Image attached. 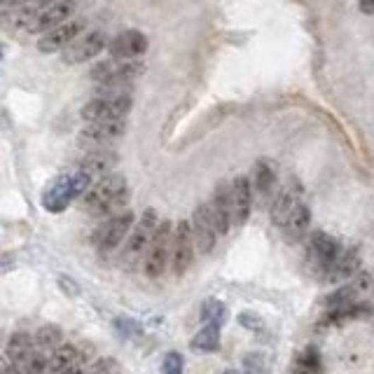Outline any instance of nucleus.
<instances>
[{
    "instance_id": "nucleus-28",
    "label": "nucleus",
    "mask_w": 374,
    "mask_h": 374,
    "mask_svg": "<svg viewBox=\"0 0 374 374\" xmlns=\"http://www.w3.org/2000/svg\"><path fill=\"white\" fill-rule=\"evenodd\" d=\"M30 21H33V7L30 10H7L0 14V26L7 30H21V33H30Z\"/></svg>"
},
{
    "instance_id": "nucleus-21",
    "label": "nucleus",
    "mask_w": 374,
    "mask_h": 374,
    "mask_svg": "<svg viewBox=\"0 0 374 374\" xmlns=\"http://www.w3.org/2000/svg\"><path fill=\"white\" fill-rule=\"evenodd\" d=\"M115 166H117L115 152L112 150H94V152H87L78 169L85 171L89 178L94 180V178H105V175H110Z\"/></svg>"
},
{
    "instance_id": "nucleus-17",
    "label": "nucleus",
    "mask_w": 374,
    "mask_h": 374,
    "mask_svg": "<svg viewBox=\"0 0 374 374\" xmlns=\"http://www.w3.org/2000/svg\"><path fill=\"white\" fill-rule=\"evenodd\" d=\"M110 54L112 59L122 61H139L145 52H148V37L141 30H124L115 40L110 42Z\"/></svg>"
},
{
    "instance_id": "nucleus-45",
    "label": "nucleus",
    "mask_w": 374,
    "mask_h": 374,
    "mask_svg": "<svg viewBox=\"0 0 374 374\" xmlns=\"http://www.w3.org/2000/svg\"><path fill=\"white\" fill-rule=\"evenodd\" d=\"M223 374H243V372H239V370H225Z\"/></svg>"
},
{
    "instance_id": "nucleus-3",
    "label": "nucleus",
    "mask_w": 374,
    "mask_h": 374,
    "mask_svg": "<svg viewBox=\"0 0 374 374\" xmlns=\"http://www.w3.org/2000/svg\"><path fill=\"white\" fill-rule=\"evenodd\" d=\"M171 236H173V225L171 220H159L155 236H152L148 250H145V264L143 269L150 279H159L169 267L171 259Z\"/></svg>"
},
{
    "instance_id": "nucleus-35",
    "label": "nucleus",
    "mask_w": 374,
    "mask_h": 374,
    "mask_svg": "<svg viewBox=\"0 0 374 374\" xmlns=\"http://www.w3.org/2000/svg\"><path fill=\"white\" fill-rule=\"evenodd\" d=\"M297 368H307V370H320V356L318 351L307 349L304 353L297 358Z\"/></svg>"
},
{
    "instance_id": "nucleus-42",
    "label": "nucleus",
    "mask_w": 374,
    "mask_h": 374,
    "mask_svg": "<svg viewBox=\"0 0 374 374\" xmlns=\"http://www.w3.org/2000/svg\"><path fill=\"white\" fill-rule=\"evenodd\" d=\"M290 374H320V370H307V368H295Z\"/></svg>"
},
{
    "instance_id": "nucleus-2",
    "label": "nucleus",
    "mask_w": 374,
    "mask_h": 374,
    "mask_svg": "<svg viewBox=\"0 0 374 374\" xmlns=\"http://www.w3.org/2000/svg\"><path fill=\"white\" fill-rule=\"evenodd\" d=\"M91 185H94V180L80 169L73 173L59 175L42 192V209L49 213H64L68 209V204L75 201L78 197H85Z\"/></svg>"
},
{
    "instance_id": "nucleus-6",
    "label": "nucleus",
    "mask_w": 374,
    "mask_h": 374,
    "mask_svg": "<svg viewBox=\"0 0 374 374\" xmlns=\"http://www.w3.org/2000/svg\"><path fill=\"white\" fill-rule=\"evenodd\" d=\"M141 73H143V64H139V61L108 59L91 68V80L105 87H119L129 80L139 78Z\"/></svg>"
},
{
    "instance_id": "nucleus-31",
    "label": "nucleus",
    "mask_w": 374,
    "mask_h": 374,
    "mask_svg": "<svg viewBox=\"0 0 374 374\" xmlns=\"http://www.w3.org/2000/svg\"><path fill=\"white\" fill-rule=\"evenodd\" d=\"M17 368L21 370V374H49V358L42 351H33Z\"/></svg>"
},
{
    "instance_id": "nucleus-5",
    "label": "nucleus",
    "mask_w": 374,
    "mask_h": 374,
    "mask_svg": "<svg viewBox=\"0 0 374 374\" xmlns=\"http://www.w3.org/2000/svg\"><path fill=\"white\" fill-rule=\"evenodd\" d=\"M132 110V98L127 94L98 96L82 108V119L87 122H124L127 112Z\"/></svg>"
},
{
    "instance_id": "nucleus-36",
    "label": "nucleus",
    "mask_w": 374,
    "mask_h": 374,
    "mask_svg": "<svg viewBox=\"0 0 374 374\" xmlns=\"http://www.w3.org/2000/svg\"><path fill=\"white\" fill-rule=\"evenodd\" d=\"M239 323L243 327H248V330H262L264 327V320L259 318L257 314H253V311H243V314H239Z\"/></svg>"
},
{
    "instance_id": "nucleus-33",
    "label": "nucleus",
    "mask_w": 374,
    "mask_h": 374,
    "mask_svg": "<svg viewBox=\"0 0 374 374\" xmlns=\"http://www.w3.org/2000/svg\"><path fill=\"white\" fill-rule=\"evenodd\" d=\"M89 374H122V370L115 358H98V361L91 365Z\"/></svg>"
},
{
    "instance_id": "nucleus-8",
    "label": "nucleus",
    "mask_w": 374,
    "mask_h": 374,
    "mask_svg": "<svg viewBox=\"0 0 374 374\" xmlns=\"http://www.w3.org/2000/svg\"><path fill=\"white\" fill-rule=\"evenodd\" d=\"M194 241H192V232H189V220H180L178 225L173 227V236H171V267L175 276H182L194 262Z\"/></svg>"
},
{
    "instance_id": "nucleus-12",
    "label": "nucleus",
    "mask_w": 374,
    "mask_h": 374,
    "mask_svg": "<svg viewBox=\"0 0 374 374\" xmlns=\"http://www.w3.org/2000/svg\"><path fill=\"white\" fill-rule=\"evenodd\" d=\"M82 30H85V21L82 19H68L64 24L54 26L47 33H42V37L37 40V49L45 52V54H52V52H64L68 45H71L75 37H78Z\"/></svg>"
},
{
    "instance_id": "nucleus-37",
    "label": "nucleus",
    "mask_w": 374,
    "mask_h": 374,
    "mask_svg": "<svg viewBox=\"0 0 374 374\" xmlns=\"http://www.w3.org/2000/svg\"><path fill=\"white\" fill-rule=\"evenodd\" d=\"M115 325L119 327L122 334H132V332H139L141 330V327L136 325V320H129V318H117Z\"/></svg>"
},
{
    "instance_id": "nucleus-38",
    "label": "nucleus",
    "mask_w": 374,
    "mask_h": 374,
    "mask_svg": "<svg viewBox=\"0 0 374 374\" xmlns=\"http://www.w3.org/2000/svg\"><path fill=\"white\" fill-rule=\"evenodd\" d=\"M59 284H61V290H64V293H71V295H78L80 293V288H78V284H75L73 279L59 276Z\"/></svg>"
},
{
    "instance_id": "nucleus-41",
    "label": "nucleus",
    "mask_w": 374,
    "mask_h": 374,
    "mask_svg": "<svg viewBox=\"0 0 374 374\" xmlns=\"http://www.w3.org/2000/svg\"><path fill=\"white\" fill-rule=\"evenodd\" d=\"M59 374H85V368H82L80 363H75V365H71V368H66L64 372H59Z\"/></svg>"
},
{
    "instance_id": "nucleus-32",
    "label": "nucleus",
    "mask_w": 374,
    "mask_h": 374,
    "mask_svg": "<svg viewBox=\"0 0 374 374\" xmlns=\"http://www.w3.org/2000/svg\"><path fill=\"white\" fill-rule=\"evenodd\" d=\"M182 370H185V358L178 351H169L162 361V374H182Z\"/></svg>"
},
{
    "instance_id": "nucleus-23",
    "label": "nucleus",
    "mask_w": 374,
    "mask_h": 374,
    "mask_svg": "<svg viewBox=\"0 0 374 374\" xmlns=\"http://www.w3.org/2000/svg\"><path fill=\"white\" fill-rule=\"evenodd\" d=\"M309 225H311V211H309V206H307V204H300V206H297V209L288 216V220L284 223V227H281V232H284L286 241L297 243V241H302L304 236H307Z\"/></svg>"
},
{
    "instance_id": "nucleus-39",
    "label": "nucleus",
    "mask_w": 374,
    "mask_h": 374,
    "mask_svg": "<svg viewBox=\"0 0 374 374\" xmlns=\"http://www.w3.org/2000/svg\"><path fill=\"white\" fill-rule=\"evenodd\" d=\"M358 7L363 14H374V0H358Z\"/></svg>"
},
{
    "instance_id": "nucleus-11",
    "label": "nucleus",
    "mask_w": 374,
    "mask_h": 374,
    "mask_svg": "<svg viewBox=\"0 0 374 374\" xmlns=\"http://www.w3.org/2000/svg\"><path fill=\"white\" fill-rule=\"evenodd\" d=\"M253 209V187H250L248 175H236L230 182V211H232V225L241 227L246 225Z\"/></svg>"
},
{
    "instance_id": "nucleus-43",
    "label": "nucleus",
    "mask_w": 374,
    "mask_h": 374,
    "mask_svg": "<svg viewBox=\"0 0 374 374\" xmlns=\"http://www.w3.org/2000/svg\"><path fill=\"white\" fill-rule=\"evenodd\" d=\"M3 374H21V370L17 368V365H7Z\"/></svg>"
},
{
    "instance_id": "nucleus-46",
    "label": "nucleus",
    "mask_w": 374,
    "mask_h": 374,
    "mask_svg": "<svg viewBox=\"0 0 374 374\" xmlns=\"http://www.w3.org/2000/svg\"><path fill=\"white\" fill-rule=\"evenodd\" d=\"M0 59H3V47H0Z\"/></svg>"
},
{
    "instance_id": "nucleus-34",
    "label": "nucleus",
    "mask_w": 374,
    "mask_h": 374,
    "mask_svg": "<svg viewBox=\"0 0 374 374\" xmlns=\"http://www.w3.org/2000/svg\"><path fill=\"white\" fill-rule=\"evenodd\" d=\"M248 374H267V358L262 353H248L243 358Z\"/></svg>"
},
{
    "instance_id": "nucleus-18",
    "label": "nucleus",
    "mask_w": 374,
    "mask_h": 374,
    "mask_svg": "<svg viewBox=\"0 0 374 374\" xmlns=\"http://www.w3.org/2000/svg\"><path fill=\"white\" fill-rule=\"evenodd\" d=\"M372 288V279L370 276H365V274H361L358 276L356 274V279L353 281H349V284L344 286H339L334 293H330L323 300V304L327 309H337V307H349V304H358V300L368 293V290Z\"/></svg>"
},
{
    "instance_id": "nucleus-26",
    "label": "nucleus",
    "mask_w": 374,
    "mask_h": 374,
    "mask_svg": "<svg viewBox=\"0 0 374 374\" xmlns=\"http://www.w3.org/2000/svg\"><path fill=\"white\" fill-rule=\"evenodd\" d=\"M35 341L30 339V334L26 332H17L12 334L10 341H7V363L10 365H19L24 358H28L30 353H33Z\"/></svg>"
},
{
    "instance_id": "nucleus-25",
    "label": "nucleus",
    "mask_w": 374,
    "mask_h": 374,
    "mask_svg": "<svg viewBox=\"0 0 374 374\" xmlns=\"http://www.w3.org/2000/svg\"><path fill=\"white\" fill-rule=\"evenodd\" d=\"M75 363L85 365V361L80 358V346L61 344L59 349H54V353H52V358H49V374L64 372L66 368H71V365H75Z\"/></svg>"
},
{
    "instance_id": "nucleus-15",
    "label": "nucleus",
    "mask_w": 374,
    "mask_h": 374,
    "mask_svg": "<svg viewBox=\"0 0 374 374\" xmlns=\"http://www.w3.org/2000/svg\"><path fill=\"white\" fill-rule=\"evenodd\" d=\"M302 204V185L297 180H290L286 187H281L276 197L271 201V223L279 227H284L288 216L293 213L297 206Z\"/></svg>"
},
{
    "instance_id": "nucleus-19",
    "label": "nucleus",
    "mask_w": 374,
    "mask_h": 374,
    "mask_svg": "<svg viewBox=\"0 0 374 374\" xmlns=\"http://www.w3.org/2000/svg\"><path fill=\"white\" fill-rule=\"evenodd\" d=\"M124 132H127L124 122H89L80 132V141L105 148L108 143H115L119 136H124Z\"/></svg>"
},
{
    "instance_id": "nucleus-40",
    "label": "nucleus",
    "mask_w": 374,
    "mask_h": 374,
    "mask_svg": "<svg viewBox=\"0 0 374 374\" xmlns=\"http://www.w3.org/2000/svg\"><path fill=\"white\" fill-rule=\"evenodd\" d=\"M3 5H10V7H24V5H30L35 3V0H0Z\"/></svg>"
},
{
    "instance_id": "nucleus-29",
    "label": "nucleus",
    "mask_w": 374,
    "mask_h": 374,
    "mask_svg": "<svg viewBox=\"0 0 374 374\" xmlns=\"http://www.w3.org/2000/svg\"><path fill=\"white\" fill-rule=\"evenodd\" d=\"M35 344L40 351H54L64 344V330H61L59 325H42L40 330L35 334Z\"/></svg>"
},
{
    "instance_id": "nucleus-20",
    "label": "nucleus",
    "mask_w": 374,
    "mask_h": 374,
    "mask_svg": "<svg viewBox=\"0 0 374 374\" xmlns=\"http://www.w3.org/2000/svg\"><path fill=\"white\" fill-rule=\"evenodd\" d=\"M361 253H358V248H341L337 259L330 264V269L323 276V281L327 284H339V281H346V279H353L358 269H361Z\"/></svg>"
},
{
    "instance_id": "nucleus-1",
    "label": "nucleus",
    "mask_w": 374,
    "mask_h": 374,
    "mask_svg": "<svg viewBox=\"0 0 374 374\" xmlns=\"http://www.w3.org/2000/svg\"><path fill=\"white\" fill-rule=\"evenodd\" d=\"M129 199V182L124 175L110 173L105 178H98L85 194V209L94 216H105L110 211H117Z\"/></svg>"
},
{
    "instance_id": "nucleus-10",
    "label": "nucleus",
    "mask_w": 374,
    "mask_h": 374,
    "mask_svg": "<svg viewBox=\"0 0 374 374\" xmlns=\"http://www.w3.org/2000/svg\"><path fill=\"white\" fill-rule=\"evenodd\" d=\"M75 10L73 0H57V3L33 7V21H30V33H47L54 26L71 19Z\"/></svg>"
},
{
    "instance_id": "nucleus-24",
    "label": "nucleus",
    "mask_w": 374,
    "mask_h": 374,
    "mask_svg": "<svg viewBox=\"0 0 374 374\" xmlns=\"http://www.w3.org/2000/svg\"><path fill=\"white\" fill-rule=\"evenodd\" d=\"M368 314V307L363 302L349 304V307H337V309H327V314L320 318V327H330V325H344L346 320L361 318Z\"/></svg>"
},
{
    "instance_id": "nucleus-44",
    "label": "nucleus",
    "mask_w": 374,
    "mask_h": 374,
    "mask_svg": "<svg viewBox=\"0 0 374 374\" xmlns=\"http://www.w3.org/2000/svg\"><path fill=\"white\" fill-rule=\"evenodd\" d=\"M7 365H10V363H7V361H5V358H0V374H3V372H5V368H7Z\"/></svg>"
},
{
    "instance_id": "nucleus-30",
    "label": "nucleus",
    "mask_w": 374,
    "mask_h": 374,
    "mask_svg": "<svg viewBox=\"0 0 374 374\" xmlns=\"http://www.w3.org/2000/svg\"><path fill=\"white\" fill-rule=\"evenodd\" d=\"M225 318H227V309L220 300H206L201 304V323L204 325L220 327L225 323Z\"/></svg>"
},
{
    "instance_id": "nucleus-13",
    "label": "nucleus",
    "mask_w": 374,
    "mask_h": 374,
    "mask_svg": "<svg viewBox=\"0 0 374 374\" xmlns=\"http://www.w3.org/2000/svg\"><path fill=\"white\" fill-rule=\"evenodd\" d=\"M105 47V35L101 30H89V33H80L75 40L64 49L66 64H85V61L94 59L98 52Z\"/></svg>"
},
{
    "instance_id": "nucleus-27",
    "label": "nucleus",
    "mask_w": 374,
    "mask_h": 374,
    "mask_svg": "<svg viewBox=\"0 0 374 374\" xmlns=\"http://www.w3.org/2000/svg\"><path fill=\"white\" fill-rule=\"evenodd\" d=\"M189 349L197 353H213L220 349V327L204 325V330H199L189 341Z\"/></svg>"
},
{
    "instance_id": "nucleus-9",
    "label": "nucleus",
    "mask_w": 374,
    "mask_h": 374,
    "mask_svg": "<svg viewBox=\"0 0 374 374\" xmlns=\"http://www.w3.org/2000/svg\"><path fill=\"white\" fill-rule=\"evenodd\" d=\"M134 220L136 218L132 211H122V213H117V216H112L110 220H105V223L94 232V246L98 250L117 248L119 243L129 236V232H132Z\"/></svg>"
},
{
    "instance_id": "nucleus-7",
    "label": "nucleus",
    "mask_w": 374,
    "mask_h": 374,
    "mask_svg": "<svg viewBox=\"0 0 374 374\" xmlns=\"http://www.w3.org/2000/svg\"><path fill=\"white\" fill-rule=\"evenodd\" d=\"M157 225H159L157 211L148 209L143 213V218L139 220V223L132 227V232H129V241L124 246V262L127 264H136L143 257V253L150 246L152 236H155Z\"/></svg>"
},
{
    "instance_id": "nucleus-4",
    "label": "nucleus",
    "mask_w": 374,
    "mask_h": 374,
    "mask_svg": "<svg viewBox=\"0 0 374 374\" xmlns=\"http://www.w3.org/2000/svg\"><path fill=\"white\" fill-rule=\"evenodd\" d=\"M339 250L341 246L334 236H330L323 230H316L309 236V243H307V267L323 281L327 269H330V264L337 259Z\"/></svg>"
},
{
    "instance_id": "nucleus-14",
    "label": "nucleus",
    "mask_w": 374,
    "mask_h": 374,
    "mask_svg": "<svg viewBox=\"0 0 374 374\" xmlns=\"http://www.w3.org/2000/svg\"><path fill=\"white\" fill-rule=\"evenodd\" d=\"M206 206V213H209L213 227H216V232L223 236L230 232L232 227V211H230V182H220L216 187V192H213L211 201L204 204Z\"/></svg>"
},
{
    "instance_id": "nucleus-22",
    "label": "nucleus",
    "mask_w": 374,
    "mask_h": 374,
    "mask_svg": "<svg viewBox=\"0 0 374 374\" xmlns=\"http://www.w3.org/2000/svg\"><path fill=\"white\" fill-rule=\"evenodd\" d=\"M276 180H279V171H276V164H274L271 159H259V162H255L250 187L259 194V199H269V197H274Z\"/></svg>"
},
{
    "instance_id": "nucleus-16",
    "label": "nucleus",
    "mask_w": 374,
    "mask_h": 374,
    "mask_svg": "<svg viewBox=\"0 0 374 374\" xmlns=\"http://www.w3.org/2000/svg\"><path fill=\"white\" fill-rule=\"evenodd\" d=\"M189 232H192V241H194V250L199 253H211L213 246H216L218 232L213 227L209 213H206V206H197L192 213V220H189Z\"/></svg>"
}]
</instances>
